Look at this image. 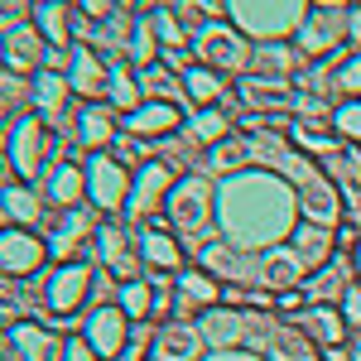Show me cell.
Instances as JSON below:
<instances>
[{
	"label": "cell",
	"mask_w": 361,
	"mask_h": 361,
	"mask_svg": "<svg viewBox=\"0 0 361 361\" xmlns=\"http://www.w3.org/2000/svg\"><path fill=\"white\" fill-rule=\"evenodd\" d=\"M347 279H357L352 270H347V260L342 255H333L323 270H313V275L304 279V294H308V304H342V294L352 289Z\"/></svg>",
	"instance_id": "484cf974"
},
{
	"label": "cell",
	"mask_w": 361,
	"mask_h": 361,
	"mask_svg": "<svg viewBox=\"0 0 361 361\" xmlns=\"http://www.w3.org/2000/svg\"><path fill=\"white\" fill-rule=\"evenodd\" d=\"M121 308H126L135 323H145V318L154 313V284H149V279H126V284H121Z\"/></svg>",
	"instance_id": "8d00e7d4"
},
{
	"label": "cell",
	"mask_w": 361,
	"mask_h": 361,
	"mask_svg": "<svg viewBox=\"0 0 361 361\" xmlns=\"http://www.w3.org/2000/svg\"><path fill=\"white\" fill-rule=\"evenodd\" d=\"M294 68H299V54H294L289 44H260L246 63V73L255 82H275V87H289Z\"/></svg>",
	"instance_id": "ffe728a7"
},
{
	"label": "cell",
	"mask_w": 361,
	"mask_h": 361,
	"mask_svg": "<svg viewBox=\"0 0 361 361\" xmlns=\"http://www.w3.org/2000/svg\"><path fill=\"white\" fill-rule=\"evenodd\" d=\"M299 333H304L313 347H342L347 333H352V323L342 318L337 304H308L304 313H299Z\"/></svg>",
	"instance_id": "2e32d148"
},
{
	"label": "cell",
	"mask_w": 361,
	"mask_h": 361,
	"mask_svg": "<svg viewBox=\"0 0 361 361\" xmlns=\"http://www.w3.org/2000/svg\"><path fill=\"white\" fill-rule=\"evenodd\" d=\"M126 54L135 58L140 68H154V63H159V34H154V20H145V15H135V20H130Z\"/></svg>",
	"instance_id": "d6a6232c"
},
{
	"label": "cell",
	"mask_w": 361,
	"mask_h": 361,
	"mask_svg": "<svg viewBox=\"0 0 361 361\" xmlns=\"http://www.w3.org/2000/svg\"><path fill=\"white\" fill-rule=\"evenodd\" d=\"M197 357H202V333L197 328L173 323L154 337V361H197Z\"/></svg>",
	"instance_id": "83f0119b"
},
{
	"label": "cell",
	"mask_w": 361,
	"mask_h": 361,
	"mask_svg": "<svg viewBox=\"0 0 361 361\" xmlns=\"http://www.w3.org/2000/svg\"><path fill=\"white\" fill-rule=\"evenodd\" d=\"M188 135L212 149V145H222V140L236 135V130H231V121L222 116V106H202V111H193V121H188Z\"/></svg>",
	"instance_id": "e575fe53"
},
{
	"label": "cell",
	"mask_w": 361,
	"mask_h": 361,
	"mask_svg": "<svg viewBox=\"0 0 361 361\" xmlns=\"http://www.w3.org/2000/svg\"><path fill=\"white\" fill-rule=\"evenodd\" d=\"M121 5H135V0H121Z\"/></svg>",
	"instance_id": "816d5d0a"
},
{
	"label": "cell",
	"mask_w": 361,
	"mask_h": 361,
	"mask_svg": "<svg viewBox=\"0 0 361 361\" xmlns=\"http://www.w3.org/2000/svg\"><path fill=\"white\" fill-rule=\"evenodd\" d=\"M49 63V39L39 34V25H5V73H39Z\"/></svg>",
	"instance_id": "8fae6325"
},
{
	"label": "cell",
	"mask_w": 361,
	"mask_h": 361,
	"mask_svg": "<svg viewBox=\"0 0 361 361\" xmlns=\"http://www.w3.org/2000/svg\"><path fill=\"white\" fill-rule=\"evenodd\" d=\"M333 130L342 135V145L361 149V97H347L342 106H333Z\"/></svg>",
	"instance_id": "74e56055"
},
{
	"label": "cell",
	"mask_w": 361,
	"mask_h": 361,
	"mask_svg": "<svg viewBox=\"0 0 361 361\" xmlns=\"http://www.w3.org/2000/svg\"><path fill=\"white\" fill-rule=\"evenodd\" d=\"M68 97H73L68 73L39 68V73L29 78V106H34V116H44V121H63V116H68Z\"/></svg>",
	"instance_id": "9a60e30c"
},
{
	"label": "cell",
	"mask_w": 361,
	"mask_h": 361,
	"mask_svg": "<svg viewBox=\"0 0 361 361\" xmlns=\"http://www.w3.org/2000/svg\"><path fill=\"white\" fill-rule=\"evenodd\" d=\"M193 54L202 58V68H212V73H241V68L250 63L246 39H241L236 29H226L222 20H212V25H202V29H197Z\"/></svg>",
	"instance_id": "5b68a950"
},
{
	"label": "cell",
	"mask_w": 361,
	"mask_h": 361,
	"mask_svg": "<svg viewBox=\"0 0 361 361\" xmlns=\"http://www.w3.org/2000/svg\"><path fill=\"white\" fill-rule=\"evenodd\" d=\"M202 265H207L212 275H226V284H246L241 246H222V241H212V246H202Z\"/></svg>",
	"instance_id": "1f68e13d"
},
{
	"label": "cell",
	"mask_w": 361,
	"mask_h": 361,
	"mask_svg": "<svg viewBox=\"0 0 361 361\" xmlns=\"http://www.w3.org/2000/svg\"><path fill=\"white\" fill-rule=\"evenodd\" d=\"M255 279H260V289L284 294V289H299L308 279V270L299 265V255L289 246H270V250H260V260H255Z\"/></svg>",
	"instance_id": "4fadbf2b"
},
{
	"label": "cell",
	"mask_w": 361,
	"mask_h": 361,
	"mask_svg": "<svg viewBox=\"0 0 361 361\" xmlns=\"http://www.w3.org/2000/svg\"><path fill=\"white\" fill-rule=\"evenodd\" d=\"M333 92H347V97H361V49L347 63L333 68Z\"/></svg>",
	"instance_id": "f35d334b"
},
{
	"label": "cell",
	"mask_w": 361,
	"mask_h": 361,
	"mask_svg": "<svg viewBox=\"0 0 361 361\" xmlns=\"http://www.w3.org/2000/svg\"><path fill=\"white\" fill-rule=\"evenodd\" d=\"M183 102H193L197 111H202V106H222V73L193 63V68L183 73Z\"/></svg>",
	"instance_id": "f1b7e54d"
},
{
	"label": "cell",
	"mask_w": 361,
	"mask_h": 361,
	"mask_svg": "<svg viewBox=\"0 0 361 361\" xmlns=\"http://www.w3.org/2000/svg\"><path fill=\"white\" fill-rule=\"evenodd\" d=\"M78 140H82L87 149L97 154V149H111L116 140H121V121L106 102H87L82 111H78Z\"/></svg>",
	"instance_id": "44dd1931"
},
{
	"label": "cell",
	"mask_w": 361,
	"mask_h": 361,
	"mask_svg": "<svg viewBox=\"0 0 361 361\" xmlns=\"http://www.w3.org/2000/svg\"><path fill=\"white\" fill-rule=\"evenodd\" d=\"M135 246H140L145 265H154V270H183V246L164 231V222H145Z\"/></svg>",
	"instance_id": "cb8c5ba5"
},
{
	"label": "cell",
	"mask_w": 361,
	"mask_h": 361,
	"mask_svg": "<svg viewBox=\"0 0 361 361\" xmlns=\"http://www.w3.org/2000/svg\"><path fill=\"white\" fill-rule=\"evenodd\" d=\"M87 236H97V231H92V217H82L78 207H73V212H58L54 231H49V250H54V260H58V265L78 260V246H82Z\"/></svg>",
	"instance_id": "603a6c76"
},
{
	"label": "cell",
	"mask_w": 361,
	"mask_h": 361,
	"mask_svg": "<svg viewBox=\"0 0 361 361\" xmlns=\"http://www.w3.org/2000/svg\"><path fill=\"white\" fill-rule=\"evenodd\" d=\"M173 169L159 164V159H149V164L135 169V183H130V202H126V212L130 217H145L149 222V212H159L169 202V193H173Z\"/></svg>",
	"instance_id": "30bf717a"
},
{
	"label": "cell",
	"mask_w": 361,
	"mask_h": 361,
	"mask_svg": "<svg viewBox=\"0 0 361 361\" xmlns=\"http://www.w3.org/2000/svg\"><path fill=\"white\" fill-rule=\"evenodd\" d=\"M202 342H217V347H236V342H246L250 337V318L246 313H236V308H202Z\"/></svg>",
	"instance_id": "d4e9b609"
},
{
	"label": "cell",
	"mask_w": 361,
	"mask_h": 361,
	"mask_svg": "<svg viewBox=\"0 0 361 361\" xmlns=\"http://www.w3.org/2000/svg\"><path fill=\"white\" fill-rule=\"evenodd\" d=\"M289 250L299 255V265L313 275V270H323L333 260V231L328 226H313V222H299L289 231Z\"/></svg>",
	"instance_id": "7402d4cb"
},
{
	"label": "cell",
	"mask_w": 361,
	"mask_h": 361,
	"mask_svg": "<svg viewBox=\"0 0 361 361\" xmlns=\"http://www.w3.org/2000/svg\"><path fill=\"white\" fill-rule=\"evenodd\" d=\"M34 25L49 39V49H68L73 25H68V5H63V0H39V5H34Z\"/></svg>",
	"instance_id": "f546056e"
},
{
	"label": "cell",
	"mask_w": 361,
	"mask_h": 361,
	"mask_svg": "<svg viewBox=\"0 0 361 361\" xmlns=\"http://www.w3.org/2000/svg\"><path fill=\"white\" fill-rule=\"evenodd\" d=\"M323 361H352V347H323Z\"/></svg>",
	"instance_id": "7dc6e473"
},
{
	"label": "cell",
	"mask_w": 361,
	"mask_h": 361,
	"mask_svg": "<svg viewBox=\"0 0 361 361\" xmlns=\"http://www.w3.org/2000/svg\"><path fill=\"white\" fill-rule=\"evenodd\" d=\"M49 149H54V130L44 116H20L10 121V135H5V159H10V173H20L25 183H34L44 164H49Z\"/></svg>",
	"instance_id": "6da1fadb"
},
{
	"label": "cell",
	"mask_w": 361,
	"mask_h": 361,
	"mask_svg": "<svg viewBox=\"0 0 361 361\" xmlns=\"http://www.w3.org/2000/svg\"><path fill=\"white\" fill-rule=\"evenodd\" d=\"M5 226H34V217H39V193L34 188H20L15 178L5 183Z\"/></svg>",
	"instance_id": "836d02e7"
},
{
	"label": "cell",
	"mask_w": 361,
	"mask_h": 361,
	"mask_svg": "<svg viewBox=\"0 0 361 361\" xmlns=\"http://www.w3.org/2000/svg\"><path fill=\"white\" fill-rule=\"evenodd\" d=\"M106 106L121 111V116H130L135 106H145V102H140V78H130L121 63H111V92H106Z\"/></svg>",
	"instance_id": "d590c367"
},
{
	"label": "cell",
	"mask_w": 361,
	"mask_h": 361,
	"mask_svg": "<svg viewBox=\"0 0 361 361\" xmlns=\"http://www.w3.org/2000/svg\"><path fill=\"white\" fill-rule=\"evenodd\" d=\"M304 361H313V357H304Z\"/></svg>",
	"instance_id": "f5cc1de1"
},
{
	"label": "cell",
	"mask_w": 361,
	"mask_h": 361,
	"mask_svg": "<svg viewBox=\"0 0 361 361\" xmlns=\"http://www.w3.org/2000/svg\"><path fill=\"white\" fill-rule=\"evenodd\" d=\"M299 217L313 226H328L333 231L337 222H347V202H342V188H337L333 178H323V173H313L299 183Z\"/></svg>",
	"instance_id": "9c48e42d"
},
{
	"label": "cell",
	"mask_w": 361,
	"mask_h": 361,
	"mask_svg": "<svg viewBox=\"0 0 361 361\" xmlns=\"http://www.w3.org/2000/svg\"><path fill=\"white\" fill-rule=\"evenodd\" d=\"M82 15L92 25H102V20H111V0H82Z\"/></svg>",
	"instance_id": "bcb514c9"
},
{
	"label": "cell",
	"mask_w": 361,
	"mask_h": 361,
	"mask_svg": "<svg viewBox=\"0 0 361 361\" xmlns=\"http://www.w3.org/2000/svg\"><path fill=\"white\" fill-rule=\"evenodd\" d=\"M5 347L15 352L20 361H63V347H68V337L49 333L44 323H34V318H25V323H10V333H5Z\"/></svg>",
	"instance_id": "7c38bea8"
},
{
	"label": "cell",
	"mask_w": 361,
	"mask_h": 361,
	"mask_svg": "<svg viewBox=\"0 0 361 361\" xmlns=\"http://www.w3.org/2000/svg\"><path fill=\"white\" fill-rule=\"evenodd\" d=\"M130 183H135V173L121 164L111 149L87 154V197H92V207H102V212L126 207L130 202Z\"/></svg>",
	"instance_id": "7a4b0ae2"
},
{
	"label": "cell",
	"mask_w": 361,
	"mask_h": 361,
	"mask_svg": "<svg viewBox=\"0 0 361 361\" xmlns=\"http://www.w3.org/2000/svg\"><path fill=\"white\" fill-rule=\"evenodd\" d=\"M352 361H361V337H352Z\"/></svg>",
	"instance_id": "f907efd6"
},
{
	"label": "cell",
	"mask_w": 361,
	"mask_h": 361,
	"mask_svg": "<svg viewBox=\"0 0 361 361\" xmlns=\"http://www.w3.org/2000/svg\"><path fill=\"white\" fill-rule=\"evenodd\" d=\"M149 337H154V333H149V323L135 328V333H130V347H126V357H121V361H140V357H145V347H149Z\"/></svg>",
	"instance_id": "f6af8a7d"
},
{
	"label": "cell",
	"mask_w": 361,
	"mask_h": 361,
	"mask_svg": "<svg viewBox=\"0 0 361 361\" xmlns=\"http://www.w3.org/2000/svg\"><path fill=\"white\" fill-rule=\"evenodd\" d=\"M68 82L82 102H102L111 92V68L97 58V49H73V68H68Z\"/></svg>",
	"instance_id": "e0dca14e"
},
{
	"label": "cell",
	"mask_w": 361,
	"mask_h": 361,
	"mask_svg": "<svg viewBox=\"0 0 361 361\" xmlns=\"http://www.w3.org/2000/svg\"><path fill=\"white\" fill-rule=\"evenodd\" d=\"M92 265L82 260H68V265H54L49 279H44V308L58 313V318H73L78 308L92 299Z\"/></svg>",
	"instance_id": "3957f363"
},
{
	"label": "cell",
	"mask_w": 361,
	"mask_h": 361,
	"mask_svg": "<svg viewBox=\"0 0 361 361\" xmlns=\"http://www.w3.org/2000/svg\"><path fill=\"white\" fill-rule=\"evenodd\" d=\"M333 246L337 250H357L361 246V226L357 222H337L333 226Z\"/></svg>",
	"instance_id": "b9f144b4"
},
{
	"label": "cell",
	"mask_w": 361,
	"mask_h": 361,
	"mask_svg": "<svg viewBox=\"0 0 361 361\" xmlns=\"http://www.w3.org/2000/svg\"><path fill=\"white\" fill-rule=\"evenodd\" d=\"M222 10V0H183V15L193 25H212V15Z\"/></svg>",
	"instance_id": "ab89813d"
},
{
	"label": "cell",
	"mask_w": 361,
	"mask_h": 361,
	"mask_svg": "<svg viewBox=\"0 0 361 361\" xmlns=\"http://www.w3.org/2000/svg\"><path fill=\"white\" fill-rule=\"evenodd\" d=\"M347 49V10H313L299 20V54L328 58Z\"/></svg>",
	"instance_id": "ba28073f"
},
{
	"label": "cell",
	"mask_w": 361,
	"mask_h": 361,
	"mask_svg": "<svg viewBox=\"0 0 361 361\" xmlns=\"http://www.w3.org/2000/svg\"><path fill=\"white\" fill-rule=\"evenodd\" d=\"M318 10H352V0H313Z\"/></svg>",
	"instance_id": "c3c4849f"
},
{
	"label": "cell",
	"mask_w": 361,
	"mask_h": 361,
	"mask_svg": "<svg viewBox=\"0 0 361 361\" xmlns=\"http://www.w3.org/2000/svg\"><path fill=\"white\" fill-rule=\"evenodd\" d=\"M173 299H178V313H188V308H217L226 299V284H217L212 270H178Z\"/></svg>",
	"instance_id": "ac0fdd59"
},
{
	"label": "cell",
	"mask_w": 361,
	"mask_h": 361,
	"mask_svg": "<svg viewBox=\"0 0 361 361\" xmlns=\"http://www.w3.org/2000/svg\"><path fill=\"white\" fill-rule=\"evenodd\" d=\"M255 159V140L246 135H226L222 145H212V154H207V164L217 169V173H236V169H246Z\"/></svg>",
	"instance_id": "4dcf8cb0"
},
{
	"label": "cell",
	"mask_w": 361,
	"mask_h": 361,
	"mask_svg": "<svg viewBox=\"0 0 361 361\" xmlns=\"http://www.w3.org/2000/svg\"><path fill=\"white\" fill-rule=\"evenodd\" d=\"M164 212L178 231H202V226L212 222V188H207V178H197V173L178 178L169 202H164Z\"/></svg>",
	"instance_id": "52a82bcc"
},
{
	"label": "cell",
	"mask_w": 361,
	"mask_h": 361,
	"mask_svg": "<svg viewBox=\"0 0 361 361\" xmlns=\"http://www.w3.org/2000/svg\"><path fill=\"white\" fill-rule=\"evenodd\" d=\"M275 308H279V313H304V308H308L304 284H299V289H284V294H275Z\"/></svg>",
	"instance_id": "7bdbcfd3"
},
{
	"label": "cell",
	"mask_w": 361,
	"mask_h": 361,
	"mask_svg": "<svg viewBox=\"0 0 361 361\" xmlns=\"http://www.w3.org/2000/svg\"><path fill=\"white\" fill-rule=\"evenodd\" d=\"M342 318H347V323H352V333H361V284H352V289H347V294H342Z\"/></svg>",
	"instance_id": "60d3db41"
},
{
	"label": "cell",
	"mask_w": 361,
	"mask_h": 361,
	"mask_svg": "<svg viewBox=\"0 0 361 361\" xmlns=\"http://www.w3.org/2000/svg\"><path fill=\"white\" fill-rule=\"evenodd\" d=\"M178 102H145L130 116H121V135H135V140H164L169 130H178Z\"/></svg>",
	"instance_id": "5bb4252c"
},
{
	"label": "cell",
	"mask_w": 361,
	"mask_h": 361,
	"mask_svg": "<svg viewBox=\"0 0 361 361\" xmlns=\"http://www.w3.org/2000/svg\"><path fill=\"white\" fill-rule=\"evenodd\" d=\"M352 275H357V284H361V246L352 250Z\"/></svg>",
	"instance_id": "681fc988"
},
{
	"label": "cell",
	"mask_w": 361,
	"mask_h": 361,
	"mask_svg": "<svg viewBox=\"0 0 361 361\" xmlns=\"http://www.w3.org/2000/svg\"><path fill=\"white\" fill-rule=\"evenodd\" d=\"M130 313L121 304H97L92 313H87V323H82V337L97 347V357L102 361H121L126 357V347H130Z\"/></svg>",
	"instance_id": "8992f818"
},
{
	"label": "cell",
	"mask_w": 361,
	"mask_h": 361,
	"mask_svg": "<svg viewBox=\"0 0 361 361\" xmlns=\"http://www.w3.org/2000/svg\"><path fill=\"white\" fill-rule=\"evenodd\" d=\"M63 361H102V357H97V347H92L87 337H68V347H63Z\"/></svg>",
	"instance_id": "ee69618b"
},
{
	"label": "cell",
	"mask_w": 361,
	"mask_h": 361,
	"mask_svg": "<svg viewBox=\"0 0 361 361\" xmlns=\"http://www.w3.org/2000/svg\"><path fill=\"white\" fill-rule=\"evenodd\" d=\"M49 255H54L49 236H39L34 226H5V236H0V270H5V279L39 275Z\"/></svg>",
	"instance_id": "277c9868"
},
{
	"label": "cell",
	"mask_w": 361,
	"mask_h": 361,
	"mask_svg": "<svg viewBox=\"0 0 361 361\" xmlns=\"http://www.w3.org/2000/svg\"><path fill=\"white\" fill-rule=\"evenodd\" d=\"M92 246L102 255V265H106V275H121V279H135V260H140V246L126 241V231L121 226H97V236H92Z\"/></svg>",
	"instance_id": "d6986e66"
},
{
	"label": "cell",
	"mask_w": 361,
	"mask_h": 361,
	"mask_svg": "<svg viewBox=\"0 0 361 361\" xmlns=\"http://www.w3.org/2000/svg\"><path fill=\"white\" fill-rule=\"evenodd\" d=\"M49 197H54L58 212H73V207H78V202L87 197V164H73V159L54 164V178H49Z\"/></svg>",
	"instance_id": "4316f807"
}]
</instances>
